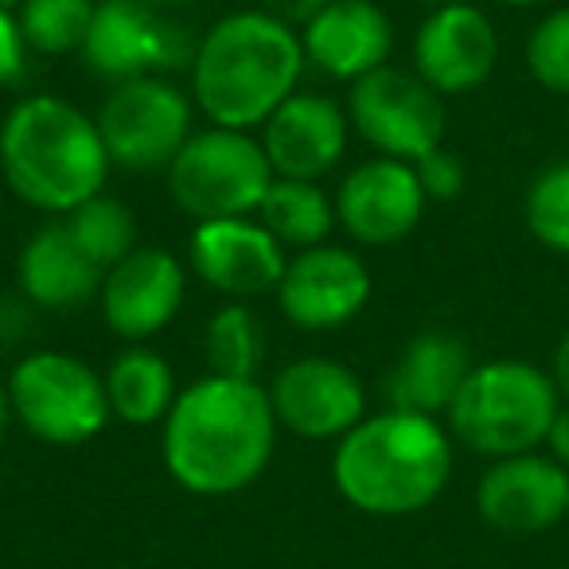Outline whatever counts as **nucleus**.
Returning a JSON list of instances; mask_svg holds the SVG:
<instances>
[{
	"instance_id": "nucleus-19",
	"label": "nucleus",
	"mask_w": 569,
	"mask_h": 569,
	"mask_svg": "<svg viewBox=\"0 0 569 569\" xmlns=\"http://www.w3.org/2000/svg\"><path fill=\"white\" fill-rule=\"evenodd\" d=\"M305 59L336 82H359L395 56V20L375 0H328L301 28Z\"/></svg>"
},
{
	"instance_id": "nucleus-14",
	"label": "nucleus",
	"mask_w": 569,
	"mask_h": 569,
	"mask_svg": "<svg viewBox=\"0 0 569 569\" xmlns=\"http://www.w3.org/2000/svg\"><path fill=\"white\" fill-rule=\"evenodd\" d=\"M284 266H289V250L253 214L211 219L191 227L188 269L207 289L230 297V301L277 293Z\"/></svg>"
},
{
	"instance_id": "nucleus-28",
	"label": "nucleus",
	"mask_w": 569,
	"mask_h": 569,
	"mask_svg": "<svg viewBox=\"0 0 569 569\" xmlns=\"http://www.w3.org/2000/svg\"><path fill=\"white\" fill-rule=\"evenodd\" d=\"M527 71L550 94H569V4L546 12L527 36Z\"/></svg>"
},
{
	"instance_id": "nucleus-10",
	"label": "nucleus",
	"mask_w": 569,
	"mask_h": 569,
	"mask_svg": "<svg viewBox=\"0 0 569 569\" xmlns=\"http://www.w3.org/2000/svg\"><path fill=\"white\" fill-rule=\"evenodd\" d=\"M196 43L176 20L164 17V9H152L144 0H98L94 20H90L87 43L79 56L90 71L102 79L129 82L144 74H172L180 67H191Z\"/></svg>"
},
{
	"instance_id": "nucleus-22",
	"label": "nucleus",
	"mask_w": 569,
	"mask_h": 569,
	"mask_svg": "<svg viewBox=\"0 0 569 569\" xmlns=\"http://www.w3.org/2000/svg\"><path fill=\"white\" fill-rule=\"evenodd\" d=\"M106 398H110V413L126 426H164L168 410L180 398V382L176 371L160 351L144 348V343H129L106 367Z\"/></svg>"
},
{
	"instance_id": "nucleus-36",
	"label": "nucleus",
	"mask_w": 569,
	"mask_h": 569,
	"mask_svg": "<svg viewBox=\"0 0 569 569\" xmlns=\"http://www.w3.org/2000/svg\"><path fill=\"white\" fill-rule=\"evenodd\" d=\"M152 9H176V4H191V0H144Z\"/></svg>"
},
{
	"instance_id": "nucleus-15",
	"label": "nucleus",
	"mask_w": 569,
	"mask_h": 569,
	"mask_svg": "<svg viewBox=\"0 0 569 569\" xmlns=\"http://www.w3.org/2000/svg\"><path fill=\"white\" fill-rule=\"evenodd\" d=\"M332 199L343 234L371 250L410 238L429 203L413 164L390 157H371L356 164L340 180Z\"/></svg>"
},
{
	"instance_id": "nucleus-17",
	"label": "nucleus",
	"mask_w": 569,
	"mask_h": 569,
	"mask_svg": "<svg viewBox=\"0 0 569 569\" xmlns=\"http://www.w3.org/2000/svg\"><path fill=\"white\" fill-rule=\"evenodd\" d=\"M258 141L273 164V176L320 183L348 157L351 121L336 98L317 94V90H297L258 129Z\"/></svg>"
},
{
	"instance_id": "nucleus-8",
	"label": "nucleus",
	"mask_w": 569,
	"mask_h": 569,
	"mask_svg": "<svg viewBox=\"0 0 569 569\" xmlns=\"http://www.w3.org/2000/svg\"><path fill=\"white\" fill-rule=\"evenodd\" d=\"M196 102L164 74L129 79L106 94L94 113L113 168L126 172H168L176 152L196 133Z\"/></svg>"
},
{
	"instance_id": "nucleus-25",
	"label": "nucleus",
	"mask_w": 569,
	"mask_h": 569,
	"mask_svg": "<svg viewBox=\"0 0 569 569\" xmlns=\"http://www.w3.org/2000/svg\"><path fill=\"white\" fill-rule=\"evenodd\" d=\"M63 222L74 242L82 246V253H87L102 273H110L121 258H129V253L141 246L137 242L133 211H129L121 199L106 196V191L90 199V203L74 207L71 214H63Z\"/></svg>"
},
{
	"instance_id": "nucleus-7",
	"label": "nucleus",
	"mask_w": 569,
	"mask_h": 569,
	"mask_svg": "<svg viewBox=\"0 0 569 569\" xmlns=\"http://www.w3.org/2000/svg\"><path fill=\"white\" fill-rule=\"evenodd\" d=\"M4 382H9L12 418L36 441L56 445V449L94 441L113 418L106 379L71 351H28L24 359H17Z\"/></svg>"
},
{
	"instance_id": "nucleus-30",
	"label": "nucleus",
	"mask_w": 569,
	"mask_h": 569,
	"mask_svg": "<svg viewBox=\"0 0 569 569\" xmlns=\"http://www.w3.org/2000/svg\"><path fill=\"white\" fill-rule=\"evenodd\" d=\"M24 67H28V43L20 36L17 12L0 9V90L12 87L24 74Z\"/></svg>"
},
{
	"instance_id": "nucleus-24",
	"label": "nucleus",
	"mask_w": 569,
	"mask_h": 569,
	"mask_svg": "<svg viewBox=\"0 0 569 569\" xmlns=\"http://www.w3.org/2000/svg\"><path fill=\"white\" fill-rule=\"evenodd\" d=\"M203 356L211 375L227 379H258L266 363V328L246 309V301H227L211 312L203 332Z\"/></svg>"
},
{
	"instance_id": "nucleus-35",
	"label": "nucleus",
	"mask_w": 569,
	"mask_h": 569,
	"mask_svg": "<svg viewBox=\"0 0 569 569\" xmlns=\"http://www.w3.org/2000/svg\"><path fill=\"white\" fill-rule=\"evenodd\" d=\"M496 4H507V9H542L550 0H496Z\"/></svg>"
},
{
	"instance_id": "nucleus-34",
	"label": "nucleus",
	"mask_w": 569,
	"mask_h": 569,
	"mask_svg": "<svg viewBox=\"0 0 569 569\" xmlns=\"http://www.w3.org/2000/svg\"><path fill=\"white\" fill-rule=\"evenodd\" d=\"M12 398H9V382L0 379V445H4V437H9V426H12Z\"/></svg>"
},
{
	"instance_id": "nucleus-4",
	"label": "nucleus",
	"mask_w": 569,
	"mask_h": 569,
	"mask_svg": "<svg viewBox=\"0 0 569 569\" xmlns=\"http://www.w3.org/2000/svg\"><path fill=\"white\" fill-rule=\"evenodd\" d=\"M452 476V433L410 410L367 413L336 441L332 483L343 503L375 519H406L441 499Z\"/></svg>"
},
{
	"instance_id": "nucleus-18",
	"label": "nucleus",
	"mask_w": 569,
	"mask_h": 569,
	"mask_svg": "<svg viewBox=\"0 0 569 569\" xmlns=\"http://www.w3.org/2000/svg\"><path fill=\"white\" fill-rule=\"evenodd\" d=\"M476 511L503 535H538L569 515V472L542 452L491 460L476 483Z\"/></svg>"
},
{
	"instance_id": "nucleus-13",
	"label": "nucleus",
	"mask_w": 569,
	"mask_h": 569,
	"mask_svg": "<svg viewBox=\"0 0 569 569\" xmlns=\"http://www.w3.org/2000/svg\"><path fill=\"white\" fill-rule=\"evenodd\" d=\"M188 266L164 246H137L102 277L98 305L102 320L118 340L144 343L160 336L183 309Z\"/></svg>"
},
{
	"instance_id": "nucleus-26",
	"label": "nucleus",
	"mask_w": 569,
	"mask_h": 569,
	"mask_svg": "<svg viewBox=\"0 0 569 569\" xmlns=\"http://www.w3.org/2000/svg\"><path fill=\"white\" fill-rule=\"evenodd\" d=\"M98 0H24L17 24L36 56H74L82 51Z\"/></svg>"
},
{
	"instance_id": "nucleus-1",
	"label": "nucleus",
	"mask_w": 569,
	"mask_h": 569,
	"mask_svg": "<svg viewBox=\"0 0 569 569\" xmlns=\"http://www.w3.org/2000/svg\"><path fill=\"white\" fill-rule=\"evenodd\" d=\"M277 413L258 379L203 375L180 390L160 426V457L183 491L238 496L261 480L277 449Z\"/></svg>"
},
{
	"instance_id": "nucleus-27",
	"label": "nucleus",
	"mask_w": 569,
	"mask_h": 569,
	"mask_svg": "<svg viewBox=\"0 0 569 569\" xmlns=\"http://www.w3.org/2000/svg\"><path fill=\"white\" fill-rule=\"evenodd\" d=\"M527 230L553 253H569V160L550 164L530 180L522 199Z\"/></svg>"
},
{
	"instance_id": "nucleus-31",
	"label": "nucleus",
	"mask_w": 569,
	"mask_h": 569,
	"mask_svg": "<svg viewBox=\"0 0 569 569\" xmlns=\"http://www.w3.org/2000/svg\"><path fill=\"white\" fill-rule=\"evenodd\" d=\"M328 0H258V9L269 12V17H277L281 24L297 28L301 32L305 24H309L312 17H317L320 9H325Z\"/></svg>"
},
{
	"instance_id": "nucleus-5",
	"label": "nucleus",
	"mask_w": 569,
	"mask_h": 569,
	"mask_svg": "<svg viewBox=\"0 0 569 569\" xmlns=\"http://www.w3.org/2000/svg\"><path fill=\"white\" fill-rule=\"evenodd\" d=\"M561 410V395L550 371L527 359H488L476 363L449 406V433L465 449L488 460L538 452Z\"/></svg>"
},
{
	"instance_id": "nucleus-9",
	"label": "nucleus",
	"mask_w": 569,
	"mask_h": 569,
	"mask_svg": "<svg viewBox=\"0 0 569 569\" xmlns=\"http://www.w3.org/2000/svg\"><path fill=\"white\" fill-rule=\"evenodd\" d=\"M351 133L375 149V157L418 164L426 152L445 144V98L406 67H379L348 90Z\"/></svg>"
},
{
	"instance_id": "nucleus-20",
	"label": "nucleus",
	"mask_w": 569,
	"mask_h": 569,
	"mask_svg": "<svg viewBox=\"0 0 569 569\" xmlns=\"http://www.w3.org/2000/svg\"><path fill=\"white\" fill-rule=\"evenodd\" d=\"M102 269L82 253L63 219H51L20 246L17 284L43 312H74L90 305L102 289Z\"/></svg>"
},
{
	"instance_id": "nucleus-32",
	"label": "nucleus",
	"mask_w": 569,
	"mask_h": 569,
	"mask_svg": "<svg viewBox=\"0 0 569 569\" xmlns=\"http://www.w3.org/2000/svg\"><path fill=\"white\" fill-rule=\"evenodd\" d=\"M546 449H550V457L569 472V406H561L558 418H553L550 437H546Z\"/></svg>"
},
{
	"instance_id": "nucleus-29",
	"label": "nucleus",
	"mask_w": 569,
	"mask_h": 569,
	"mask_svg": "<svg viewBox=\"0 0 569 569\" xmlns=\"http://www.w3.org/2000/svg\"><path fill=\"white\" fill-rule=\"evenodd\" d=\"M413 172H418L426 199H433V203H449V199H457L460 191H465V183H468L465 160H460L457 152L445 149V144H441V149H433V152H426V157L413 164Z\"/></svg>"
},
{
	"instance_id": "nucleus-12",
	"label": "nucleus",
	"mask_w": 569,
	"mask_h": 569,
	"mask_svg": "<svg viewBox=\"0 0 569 569\" xmlns=\"http://www.w3.org/2000/svg\"><path fill=\"white\" fill-rule=\"evenodd\" d=\"M375 293L371 269L351 246H309L289 253L277 284V309L301 332H332L367 309Z\"/></svg>"
},
{
	"instance_id": "nucleus-23",
	"label": "nucleus",
	"mask_w": 569,
	"mask_h": 569,
	"mask_svg": "<svg viewBox=\"0 0 569 569\" xmlns=\"http://www.w3.org/2000/svg\"><path fill=\"white\" fill-rule=\"evenodd\" d=\"M253 219L284 246V250H309V246L332 242L336 222V199L312 180H281L269 183Z\"/></svg>"
},
{
	"instance_id": "nucleus-2",
	"label": "nucleus",
	"mask_w": 569,
	"mask_h": 569,
	"mask_svg": "<svg viewBox=\"0 0 569 569\" xmlns=\"http://www.w3.org/2000/svg\"><path fill=\"white\" fill-rule=\"evenodd\" d=\"M305 67L309 59L297 28L261 9H238L199 36L188 94L211 126L253 133L301 90Z\"/></svg>"
},
{
	"instance_id": "nucleus-39",
	"label": "nucleus",
	"mask_w": 569,
	"mask_h": 569,
	"mask_svg": "<svg viewBox=\"0 0 569 569\" xmlns=\"http://www.w3.org/2000/svg\"><path fill=\"white\" fill-rule=\"evenodd\" d=\"M0 214H4V183H0Z\"/></svg>"
},
{
	"instance_id": "nucleus-37",
	"label": "nucleus",
	"mask_w": 569,
	"mask_h": 569,
	"mask_svg": "<svg viewBox=\"0 0 569 569\" xmlns=\"http://www.w3.org/2000/svg\"><path fill=\"white\" fill-rule=\"evenodd\" d=\"M418 4H429V9H441V4H457V0H418Z\"/></svg>"
},
{
	"instance_id": "nucleus-16",
	"label": "nucleus",
	"mask_w": 569,
	"mask_h": 569,
	"mask_svg": "<svg viewBox=\"0 0 569 569\" xmlns=\"http://www.w3.org/2000/svg\"><path fill=\"white\" fill-rule=\"evenodd\" d=\"M499 63V32L491 17L472 4H441L413 32V71L441 98L472 94L491 79Z\"/></svg>"
},
{
	"instance_id": "nucleus-21",
	"label": "nucleus",
	"mask_w": 569,
	"mask_h": 569,
	"mask_svg": "<svg viewBox=\"0 0 569 569\" xmlns=\"http://www.w3.org/2000/svg\"><path fill=\"white\" fill-rule=\"evenodd\" d=\"M472 351L457 332L445 328H429L418 332L402 348L387 375V402L390 410H410L426 413V418H441L449 406L457 402L460 387L472 375Z\"/></svg>"
},
{
	"instance_id": "nucleus-3",
	"label": "nucleus",
	"mask_w": 569,
	"mask_h": 569,
	"mask_svg": "<svg viewBox=\"0 0 569 569\" xmlns=\"http://www.w3.org/2000/svg\"><path fill=\"white\" fill-rule=\"evenodd\" d=\"M113 160L87 110L59 94H24L0 121V183L43 214H71L106 191Z\"/></svg>"
},
{
	"instance_id": "nucleus-11",
	"label": "nucleus",
	"mask_w": 569,
	"mask_h": 569,
	"mask_svg": "<svg viewBox=\"0 0 569 569\" xmlns=\"http://www.w3.org/2000/svg\"><path fill=\"white\" fill-rule=\"evenodd\" d=\"M277 426L301 441H340L367 418V387L332 356L289 359L269 379Z\"/></svg>"
},
{
	"instance_id": "nucleus-6",
	"label": "nucleus",
	"mask_w": 569,
	"mask_h": 569,
	"mask_svg": "<svg viewBox=\"0 0 569 569\" xmlns=\"http://www.w3.org/2000/svg\"><path fill=\"white\" fill-rule=\"evenodd\" d=\"M168 196L191 222L258 214L269 183L277 180L266 149L246 129L207 126L188 137L164 172Z\"/></svg>"
},
{
	"instance_id": "nucleus-38",
	"label": "nucleus",
	"mask_w": 569,
	"mask_h": 569,
	"mask_svg": "<svg viewBox=\"0 0 569 569\" xmlns=\"http://www.w3.org/2000/svg\"><path fill=\"white\" fill-rule=\"evenodd\" d=\"M20 4H24V0H0V9H9V12H17Z\"/></svg>"
},
{
	"instance_id": "nucleus-33",
	"label": "nucleus",
	"mask_w": 569,
	"mask_h": 569,
	"mask_svg": "<svg viewBox=\"0 0 569 569\" xmlns=\"http://www.w3.org/2000/svg\"><path fill=\"white\" fill-rule=\"evenodd\" d=\"M553 387H558V395L569 402V332L561 336L558 351H553V371H550Z\"/></svg>"
}]
</instances>
